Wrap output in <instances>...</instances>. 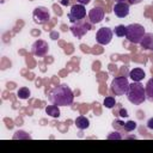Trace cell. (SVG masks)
Listing matches in <instances>:
<instances>
[{
    "label": "cell",
    "instance_id": "1",
    "mask_svg": "<svg viewBox=\"0 0 153 153\" xmlns=\"http://www.w3.org/2000/svg\"><path fill=\"white\" fill-rule=\"evenodd\" d=\"M49 100L57 106H67L73 103L74 93L67 85H59L50 91Z\"/></svg>",
    "mask_w": 153,
    "mask_h": 153
},
{
    "label": "cell",
    "instance_id": "2",
    "mask_svg": "<svg viewBox=\"0 0 153 153\" xmlns=\"http://www.w3.org/2000/svg\"><path fill=\"white\" fill-rule=\"evenodd\" d=\"M126 94L128 100L134 105H140L146 100V90L140 81H133L131 84H129Z\"/></svg>",
    "mask_w": 153,
    "mask_h": 153
},
{
    "label": "cell",
    "instance_id": "3",
    "mask_svg": "<svg viewBox=\"0 0 153 153\" xmlns=\"http://www.w3.org/2000/svg\"><path fill=\"white\" fill-rule=\"evenodd\" d=\"M145 33V27L141 24L134 23L126 26V38L133 44H140Z\"/></svg>",
    "mask_w": 153,
    "mask_h": 153
},
{
    "label": "cell",
    "instance_id": "4",
    "mask_svg": "<svg viewBox=\"0 0 153 153\" xmlns=\"http://www.w3.org/2000/svg\"><path fill=\"white\" fill-rule=\"evenodd\" d=\"M129 87V81L127 76H117L111 82V92L115 96H123L127 93Z\"/></svg>",
    "mask_w": 153,
    "mask_h": 153
},
{
    "label": "cell",
    "instance_id": "5",
    "mask_svg": "<svg viewBox=\"0 0 153 153\" xmlns=\"http://www.w3.org/2000/svg\"><path fill=\"white\" fill-rule=\"evenodd\" d=\"M86 16V10H85V5L81 4H75L71 7V11L68 13V18L72 23H76L80 22L81 19H84Z\"/></svg>",
    "mask_w": 153,
    "mask_h": 153
},
{
    "label": "cell",
    "instance_id": "6",
    "mask_svg": "<svg viewBox=\"0 0 153 153\" xmlns=\"http://www.w3.org/2000/svg\"><path fill=\"white\" fill-rule=\"evenodd\" d=\"M32 18H33V22L37 23V24H45L50 19V12L47 7L38 6L33 10Z\"/></svg>",
    "mask_w": 153,
    "mask_h": 153
},
{
    "label": "cell",
    "instance_id": "7",
    "mask_svg": "<svg viewBox=\"0 0 153 153\" xmlns=\"http://www.w3.org/2000/svg\"><path fill=\"white\" fill-rule=\"evenodd\" d=\"M114 36V31L109 27H100L96 33V41L100 45H106L111 42Z\"/></svg>",
    "mask_w": 153,
    "mask_h": 153
},
{
    "label": "cell",
    "instance_id": "8",
    "mask_svg": "<svg viewBox=\"0 0 153 153\" xmlns=\"http://www.w3.org/2000/svg\"><path fill=\"white\" fill-rule=\"evenodd\" d=\"M71 32L73 33L74 37L76 38H81L87 31L91 30V23H80V22H76V23H73L71 25Z\"/></svg>",
    "mask_w": 153,
    "mask_h": 153
},
{
    "label": "cell",
    "instance_id": "9",
    "mask_svg": "<svg viewBox=\"0 0 153 153\" xmlns=\"http://www.w3.org/2000/svg\"><path fill=\"white\" fill-rule=\"evenodd\" d=\"M49 50V45L43 39H37L33 42V44L31 45V53L35 55V56H44Z\"/></svg>",
    "mask_w": 153,
    "mask_h": 153
},
{
    "label": "cell",
    "instance_id": "10",
    "mask_svg": "<svg viewBox=\"0 0 153 153\" xmlns=\"http://www.w3.org/2000/svg\"><path fill=\"white\" fill-rule=\"evenodd\" d=\"M104 8L100 7V6H96L90 10L88 12V19H90V23L91 24H98L100 23L103 19H104Z\"/></svg>",
    "mask_w": 153,
    "mask_h": 153
},
{
    "label": "cell",
    "instance_id": "11",
    "mask_svg": "<svg viewBox=\"0 0 153 153\" xmlns=\"http://www.w3.org/2000/svg\"><path fill=\"white\" fill-rule=\"evenodd\" d=\"M114 13L118 18H124L129 14V4L124 1H118L114 5Z\"/></svg>",
    "mask_w": 153,
    "mask_h": 153
},
{
    "label": "cell",
    "instance_id": "12",
    "mask_svg": "<svg viewBox=\"0 0 153 153\" xmlns=\"http://www.w3.org/2000/svg\"><path fill=\"white\" fill-rule=\"evenodd\" d=\"M140 45L145 50L153 49V33H145L140 42Z\"/></svg>",
    "mask_w": 153,
    "mask_h": 153
},
{
    "label": "cell",
    "instance_id": "13",
    "mask_svg": "<svg viewBox=\"0 0 153 153\" xmlns=\"http://www.w3.org/2000/svg\"><path fill=\"white\" fill-rule=\"evenodd\" d=\"M129 76L133 79V81H141L145 78V72L141 68H134L129 72Z\"/></svg>",
    "mask_w": 153,
    "mask_h": 153
},
{
    "label": "cell",
    "instance_id": "14",
    "mask_svg": "<svg viewBox=\"0 0 153 153\" xmlns=\"http://www.w3.org/2000/svg\"><path fill=\"white\" fill-rule=\"evenodd\" d=\"M75 126L78 129L80 130H84V129H87L88 126H90V121L88 118H86L85 116H79L75 118Z\"/></svg>",
    "mask_w": 153,
    "mask_h": 153
},
{
    "label": "cell",
    "instance_id": "15",
    "mask_svg": "<svg viewBox=\"0 0 153 153\" xmlns=\"http://www.w3.org/2000/svg\"><path fill=\"white\" fill-rule=\"evenodd\" d=\"M45 112H47V115H49V116H51V117H55V118L60 117V114H61L59 106L55 105V104L48 105V106L45 108Z\"/></svg>",
    "mask_w": 153,
    "mask_h": 153
},
{
    "label": "cell",
    "instance_id": "16",
    "mask_svg": "<svg viewBox=\"0 0 153 153\" xmlns=\"http://www.w3.org/2000/svg\"><path fill=\"white\" fill-rule=\"evenodd\" d=\"M145 90H146V99H148L149 102L153 103V78L147 81Z\"/></svg>",
    "mask_w": 153,
    "mask_h": 153
},
{
    "label": "cell",
    "instance_id": "17",
    "mask_svg": "<svg viewBox=\"0 0 153 153\" xmlns=\"http://www.w3.org/2000/svg\"><path fill=\"white\" fill-rule=\"evenodd\" d=\"M30 94H31V92L27 87H20L17 92V96L19 97V99H27L30 97Z\"/></svg>",
    "mask_w": 153,
    "mask_h": 153
},
{
    "label": "cell",
    "instance_id": "18",
    "mask_svg": "<svg viewBox=\"0 0 153 153\" xmlns=\"http://www.w3.org/2000/svg\"><path fill=\"white\" fill-rule=\"evenodd\" d=\"M103 104H104V106H105V108H108V109H112V108H115V106H116V100H115V98H114V97L109 96V97H105V99H104Z\"/></svg>",
    "mask_w": 153,
    "mask_h": 153
},
{
    "label": "cell",
    "instance_id": "19",
    "mask_svg": "<svg viewBox=\"0 0 153 153\" xmlns=\"http://www.w3.org/2000/svg\"><path fill=\"white\" fill-rule=\"evenodd\" d=\"M114 33L117 37H124L126 36V26L124 25H117L114 30Z\"/></svg>",
    "mask_w": 153,
    "mask_h": 153
},
{
    "label": "cell",
    "instance_id": "20",
    "mask_svg": "<svg viewBox=\"0 0 153 153\" xmlns=\"http://www.w3.org/2000/svg\"><path fill=\"white\" fill-rule=\"evenodd\" d=\"M136 127H137V124H136L135 121H128V122L124 123V128L123 129L126 131H133L134 129H136Z\"/></svg>",
    "mask_w": 153,
    "mask_h": 153
},
{
    "label": "cell",
    "instance_id": "21",
    "mask_svg": "<svg viewBox=\"0 0 153 153\" xmlns=\"http://www.w3.org/2000/svg\"><path fill=\"white\" fill-rule=\"evenodd\" d=\"M108 139L109 140H121L122 139V135L118 133V131H114V133H110L109 135H108Z\"/></svg>",
    "mask_w": 153,
    "mask_h": 153
},
{
    "label": "cell",
    "instance_id": "22",
    "mask_svg": "<svg viewBox=\"0 0 153 153\" xmlns=\"http://www.w3.org/2000/svg\"><path fill=\"white\" fill-rule=\"evenodd\" d=\"M18 137H24V139H30V135H27L26 133L24 131H17L14 135H13V139H18Z\"/></svg>",
    "mask_w": 153,
    "mask_h": 153
},
{
    "label": "cell",
    "instance_id": "23",
    "mask_svg": "<svg viewBox=\"0 0 153 153\" xmlns=\"http://www.w3.org/2000/svg\"><path fill=\"white\" fill-rule=\"evenodd\" d=\"M112 126H114V128H124V122H122V121H120V120H115L114 122H112Z\"/></svg>",
    "mask_w": 153,
    "mask_h": 153
},
{
    "label": "cell",
    "instance_id": "24",
    "mask_svg": "<svg viewBox=\"0 0 153 153\" xmlns=\"http://www.w3.org/2000/svg\"><path fill=\"white\" fill-rule=\"evenodd\" d=\"M120 116L121 117H128V111L126 109H121L120 110Z\"/></svg>",
    "mask_w": 153,
    "mask_h": 153
},
{
    "label": "cell",
    "instance_id": "25",
    "mask_svg": "<svg viewBox=\"0 0 153 153\" xmlns=\"http://www.w3.org/2000/svg\"><path fill=\"white\" fill-rule=\"evenodd\" d=\"M50 38H51V39H57V38H59V32L53 31V32L50 33Z\"/></svg>",
    "mask_w": 153,
    "mask_h": 153
},
{
    "label": "cell",
    "instance_id": "26",
    "mask_svg": "<svg viewBox=\"0 0 153 153\" xmlns=\"http://www.w3.org/2000/svg\"><path fill=\"white\" fill-rule=\"evenodd\" d=\"M147 128H148V129H153V117L148 120V122H147Z\"/></svg>",
    "mask_w": 153,
    "mask_h": 153
},
{
    "label": "cell",
    "instance_id": "27",
    "mask_svg": "<svg viewBox=\"0 0 153 153\" xmlns=\"http://www.w3.org/2000/svg\"><path fill=\"white\" fill-rule=\"evenodd\" d=\"M91 0H78V4H81V5H87Z\"/></svg>",
    "mask_w": 153,
    "mask_h": 153
},
{
    "label": "cell",
    "instance_id": "28",
    "mask_svg": "<svg viewBox=\"0 0 153 153\" xmlns=\"http://www.w3.org/2000/svg\"><path fill=\"white\" fill-rule=\"evenodd\" d=\"M142 0H129V4H131V5H137V4H140Z\"/></svg>",
    "mask_w": 153,
    "mask_h": 153
},
{
    "label": "cell",
    "instance_id": "29",
    "mask_svg": "<svg viewBox=\"0 0 153 153\" xmlns=\"http://www.w3.org/2000/svg\"><path fill=\"white\" fill-rule=\"evenodd\" d=\"M61 4L63 6H67V5H69V0H61Z\"/></svg>",
    "mask_w": 153,
    "mask_h": 153
},
{
    "label": "cell",
    "instance_id": "30",
    "mask_svg": "<svg viewBox=\"0 0 153 153\" xmlns=\"http://www.w3.org/2000/svg\"><path fill=\"white\" fill-rule=\"evenodd\" d=\"M116 2H118V1H124V0H115Z\"/></svg>",
    "mask_w": 153,
    "mask_h": 153
}]
</instances>
